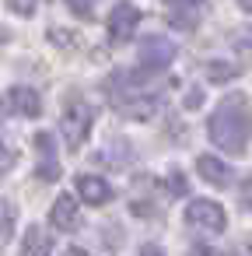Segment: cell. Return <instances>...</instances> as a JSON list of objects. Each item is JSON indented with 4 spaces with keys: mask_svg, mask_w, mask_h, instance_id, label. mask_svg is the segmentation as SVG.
<instances>
[{
    "mask_svg": "<svg viewBox=\"0 0 252 256\" xmlns=\"http://www.w3.org/2000/svg\"><path fill=\"white\" fill-rule=\"evenodd\" d=\"M193 256H214V252H210V249H203V246H200V249H193Z\"/></svg>",
    "mask_w": 252,
    "mask_h": 256,
    "instance_id": "7402d4cb",
    "label": "cell"
},
{
    "mask_svg": "<svg viewBox=\"0 0 252 256\" xmlns=\"http://www.w3.org/2000/svg\"><path fill=\"white\" fill-rule=\"evenodd\" d=\"M165 4H172V8H196V4H203V0H165Z\"/></svg>",
    "mask_w": 252,
    "mask_h": 256,
    "instance_id": "d6986e66",
    "label": "cell"
},
{
    "mask_svg": "<svg viewBox=\"0 0 252 256\" xmlns=\"http://www.w3.org/2000/svg\"><path fill=\"white\" fill-rule=\"evenodd\" d=\"M53 252V238L46 228L39 224H28V232L21 235V252L18 256H49Z\"/></svg>",
    "mask_w": 252,
    "mask_h": 256,
    "instance_id": "7c38bea8",
    "label": "cell"
},
{
    "mask_svg": "<svg viewBox=\"0 0 252 256\" xmlns=\"http://www.w3.org/2000/svg\"><path fill=\"white\" fill-rule=\"evenodd\" d=\"M91 126H95V109L84 98H77V95L67 98V106L60 112V134H63L67 151H81L88 134H91Z\"/></svg>",
    "mask_w": 252,
    "mask_h": 256,
    "instance_id": "7a4b0ae2",
    "label": "cell"
},
{
    "mask_svg": "<svg viewBox=\"0 0 252 256\" xmlns=\"http://www.w3.org/2000/svg\"><path fill=\"white\" fill-rule=\"evenodd\" d=\"M49 224H53L56 232H77V228H81V207H77V196L60 193L56 204L49 207Z\"/></svg>",
    "mask_w": 252,
    "mask_h": 256,
    "instance_id": "ba28073f",
    "label": "cell"
},
{
    "mask_svg": "<svg viewBox=\"0 0 252 256\" xmlns=\"http://www.w3.org/2000/svg\"><path fill=\"white\" fill-rule=\"evenodd\" d=\"M116 109H119L123 116H130V120H151V116L158 112V95H151V92H140V88H133L130 95H119Z\"/></svg>",
    "mask_w": 252,
    "mask_h": 256,
    "instance_id": "9c48e42d",
    "label": "cell"
},
{
    "mask_svg": "<svg viewBox=\"0 0 252 256\" xmlns=\"http://www.w3.org/2000/svg\"><path fill=\"white\" fill-rule=\"evenodd\" d=\"M74 190H77V196H81L84 204H91V207H102V204L112 200V186H109L102 176H77Z\"/></svg>",
    "mask_w": 252,
    "mask_h": 256,
    "instance_id": "30bf717a",
    "label": "cell"
},
{
    "mask_svg": "<svg viewBox=\"0 0 252 256\" xmlns=\"http://www.w3.org/2000/svg\"><path fill=\"white\" fill-rule=\"evenodd\" d=\"M4 4L14 11V14H35V8H39V0H4Z\"/></svg>",
    "mask_w": 252,
    "mask_h": 256,
    "instance_id": "2e32d148",
    "label": "cell"
},
{
    "mask_svg": "<svg viewBox=\"0 0 252 256\" xmlns=\"http://www.w3.org/2000/svg\"><path fill=\"white\" fill-rule=\"evenodd\" d=\"M14 235V204H0V249H4Z\"/></svg>",
    "mask_w": 252,
    "mask_h": 256,
    "instance_id": "4fadbf2b",
    "label": "cell"
},
{
    "mask_svg": "<svg viewBox=\"0 0 252 256\" xmlns=\"http://www.w3.org/2000/svg\"><path fill=\"white\" fill-rule=\"evenodd\" d=\"M4 106H7V112L25 116V120L42 116V98H39V92H35V88H28V84H14V88L4 95Z\"/></svg>",
    "mask_w": 252,
    "mask_h": 256,
    "instance_id": "8992f818",
    "label": "cell"
},
{
    "mask_svg": "<svg viewBox=\"0 0 252 256\" xmlns=\"http://www.w3.org/2000/svg\"><path fill=\"white\" fill-rule=\"evenodd\" d=\"M140 256H161V249H158V246H144Z\"/></svg>",
    "mask_w": 252,
    "mask_h": 256,
    "instance_id": "ffe728a7",
    "label": "cell"
},
{
    "mask_svg": "<svg viewBox=\"0 0 252 256\" xmlns=\"http://www.w3.org/2000/svg\"><path fill=\"white\" fill-rule=\"evenodd\" d=\"M18 144L7 137V134H0V172H11L14 168V162H18Z\"/></svg>",
    "mask_w": 252,
    "mask_h": 256,
    "instance_id": "5bb4252c",
    "label": "cell"
},
{
    "mask_svg": "<svg viewBox=\"0 0 252 256\" xmlns=\"http://www.w3.org/2000/svg\"><path fill=\"white\" fill-rule=\"evenodd\" d=\"M137 22H140V11L133 4H116L112 14H109V39L112 42H130L133 32H137Z\"/></svg>",
    "mask_w": 252,
    "mask_h": 256,
    "instance_id": "52a82bcc",
    "label": "cell"
},
{
    "mask_svg": "<svg viewBox=\"0 0 252 256\" xmlns=\"http://www.w3.org/2000/svg\"><path fill=\"white\" fill-rule=\"evenodd\" d=\"M175 60V42L165 39V36H147L140 39V50H137V64L147 67V70H165L168 64Z\"/></svg>",
    "mask_w": 252,
    "mask_h": 256,
    "instance_id": "277c9868",
    "label": "cell"
},
{
    "mask_svg": "<svg viewBox=\"0 0 252 256\" xmlns=\"http://www.w3.org/2000/svg\"><path fill=\"white\" fill-rule=\"evenodd\" d=\"M210 74H214L210 81H228V78H231L235 70H231V67H221V64H214V67H210Z\"/></svg>",
    "mask_w": 252,
    "mask_h": 256,
    "instance_id": "e0dca14e",
    "label": "cell"
},
{
    "mask_svg": "<svg viewBox=\"0 0 252 256\" xmlns=\"http://www.w3.org/2000/svg\"><path fill=\"white\" fill-rule=\"evenodd\" d=\"M207 134L214 140V148H221L224 154H242L249 148V134H252V106L242 92H231L217 102V109L207 120Z\"/></svg>",
    "mask_w": 252,
    "mask_h": 256,
    "instance_id": "6da1fadb",
    "label": "cell"
},
{
    "mask_svg": "<svg viewBox=\"0 0 252 256\" xmlns=\"http://www.w3.org/2000/svg\"><path fill=\"white\" fill-rule=\"evenodd\" d=\"M35 176L42 182H56L60 179V154H56V137L49 130L35 134Z\"/></svg>",
    "mask_w": 252,
    "mask_h": 256,
    "instance_id": "5b68a950",
    "label": "cell"
},
{
    "mask_svg": "<svg viewBox=\"0 0 252 256\" xmlns=\"http://www.w3.org/2000/svg\"><path fill=\"white\" fill-rule=\"evenodd\" d=\"M67 256H88L84 249H67Z\"/></svg>",
    "mask_w": 252,
    "mask_h": 256,
    "instance_id": "603a6c76",
    "label": "cell"
},
{
    "mask_svg": "<svg viewBox=\"0 0 252 256\" xmlns=\"http://www.w3.org/2000/svg\"><path fill=\"white\" fill-rule=\"evenodd\" d=\"M196 172H200V179H207L210 186H228V182L235 179L231 165L221 162V158H214V154H200V158H196Z\"/></svg>",
    "mask_w": 252,
    "mask_h": 256,
    "instance_id": "8fae6325",
    "label": "cell"
},
{
    "mask_svg": "<svg viewBox=\"0 0 252 256\" xmlns=\"http://www.w3.org/2000/svg\"><path fill=\"white\" fill-rule=\"evenodd\" d=\"M186 221L200 232H210V235H221L228 228V214L217 200H189L186 204Z\"/></svg>",
    "mask_w": 252,
    "mask_h": 256,
    "instance_id": "3957f363",
    "label": "cell"
},
{
    "mask_svg": "<svg viewBox=\"0 0 252 256\" xmlns=\"http://www.w3.org/2000/svg\"><path fill=\"white\" fill-rule=\"evenodd\" d=\"M67 8L77 18H95V0H67Z\"/></svg>",
    "mask_w": 252,
    "mask_h": 256,
    "instance_id": "9a60e30c",
    "label": "cell"
},
{
    "mask_svg": "<svg viewBox=\"0 0 252 256\" xmlns=\"http://www.w3.org/2000/svg\"><path fill=\"white\" fill-rule=\"evenodd\" d=\"M238 8H242V11H249V14H252V0H238Z\"/></svg>",
    "mask_w": 252,
    "mask_h": 256,
    "instance_id": "44dd1931",
    "label": "cell"
},
{
    "mask_svg": "<svg viewBox=\"0 0 252 256\" xmlns=\"http://www.w3.org/2000/svg\"><path fill=\"white\" fill-rule=\"evenodd\" d=\"M242 207L252 210V179H245V186H242Z\"/></svg>",
    "mask_w": 252,
    "mask_h": 256,
    "instance_id": "ac0fdd59",
    "label": "cell"
}]
</instances>
